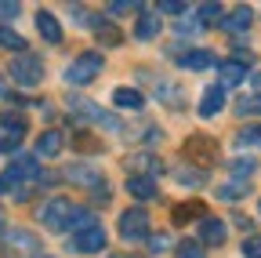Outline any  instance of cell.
<instances>
[{
  "label": "cell",
  "instance_id": "5",
  "mask_svg": "<svg viewBox=\"0 0 261 258\" xmlns=\"http://www.w3.org/2000/svg\"><path fill=\"white\" fill-rule=\"evenodd\" d=\"M73 247H76L80 254H98V251H106V229H102V225L80 229V233H76V240H73Z\"/></svg>",
  "mask_w": 261,
  "mask_h": 258
},
{
  "label": "cell",
  "instance_id": "26",
  "mask_svg": "<svg viewBox=\"0 0 261 258\" xmlns=\"http://www.w3.org/2000/svg\"><path fill=\"white\" fill-rule=\"evenodd\" d=\"M178 258H207L203 244H196V240H181L178 244Z\"/></svg>",
  "mask_w": 261,
  "mask_h": 258
},
{
  "label": "cell",
  "instance_id": "23",
  "mask_svg": "<svg viewBox=\"0 0 261 258\" xmlns=\"http://www.w3.org/2000/svg\"><path fill=\"white\" fill-rule=\"evenodd\" d=\"M174 225H185V222H192V218H203V204H185V207H174Z\"/></svg>",
  "mask_w": 261,
  "mask_h": 258
},
{
  "label": "cell",
  "instance_id": "25",
  "mask_svg": "<svg viewBox=\"0 0 261 258\" xmlns=\"http://www.w3.org/2000/svg\"><path fill=\"white\" fill-rule=\"evenodd\" d=\"M236 113H240V116L261 113V95H247V99H240V102H236Z\"/></svg>",
  "mask_w": 261,
  "mask_h": 258
},
{
  "label": "cell",
  "instance_id": "38",
  "mask_svg": "<svg viewBox=\"0 0 261 258\" xmlns=\"http://www.w3.org/2000/svg\"><path fill=\"white\" fill-rule=\"evenodd\" d=\"M0 99H8V87H4V77H0Z\"/></svg>",
  "mask_w": 261,
  "mask_h": 258
},
{
  "label": "cell",
  "instance_id": "17",
  "mask_svg": "<svg viewBox=\"0 0 261 258\" xmlns=\"http://www.w3.org/2000/svg\"><path fill=\"white\" fill-rule=\"evenodd\" d=\"M8 247H15L18 254H29V258H33V254H37V247H40V244H37V237H33V233L18 229V233H8Z\"/></svg>",
  "mask_w": 261,
  "mask_h": 258
},
{
  "label": "cell",
  "instance_id": "35",
  "mask_svg": "<svg viewBox=\"0 0 261 258\" xmlns=\"http://www.w3.org/2000/svg\"><path fill=\"white\" fill-rule=\"evenodd\" d=\"M174 33H185L189 37V33H200V29H196V22H181V26H174Z\"/></svg>",
  "mask_w": 261,
  "mask_h": 258
},
{
  "label": "cell",
  "instance_id": "30",
  "mask_svg": "<svg viewBox=\"0 0 261 258\" xmlns=\"http://www.w3.org/2000/svg\"><path fill=\"white\" fill-rule=\"evenodd\" d=\"M243 258H261V237H247L243 240Z\"/></svg>",
  "mask_w": 261,
  "mask_h": 258
},
{
  "label": "cell",
  "instance_id": "9",
  "mask_svg": "<svg viewBox=\"0 0 261 258\" xmlns=\"http://www.w3.org/2000/svg\"><path fill=\"white\" fill-rule=\"evenodd\" d=\"M127 193H130L135 200H152V197H156L152 175H130V178H127Z\"/></svg>",
  "mask_w": 261,
  "mask_h": 258
},
{
  "label": "cell",
  "instance_id": "4",
  "mask_svg": "<svg viewBox=\"0 0 261 258\" xmlns=\"http://www.w3.org/2000/svg\"><path fill=\"white\" fill-rule=\"evenodd\" d=\"M120 237L123 240H142L149 237V211L145 207H127L120 215Z\"/></svg>",
  "mask_w": 261,
  "mask_h": 258
},
{
  "label": "cell",
  "instance_id": "33",
  "mask_svg": "<svg viewBox=\"0 0 261 258\" xmlns=\"http://www.w3.org/2000/svg\"><path fill=\"white\" fill-rule=\"evenodd\" d=\"M160 11H167V15H181V11H185V4H181V0H163Z\"/></svg>",
  "mask_w": 261,
  "mask_h": 258
},
{
  "label": "cell",
  "instance_id": "8",
  "mask_svg": "<svg viewBox=\"0 0 261 258\" xmlns=\"http://www.w3.org/2000/svg\"><path fill=\"white\" fill-rule=\"evenodd\" d=\"M65 178L76 182V185H102V171L87 168V164H69V168H65Z\"/></svg>",
  "mask_w": 261,
  "mask_h": 258
},
{
  "label": "cell",
  "instance_id": "7",
  "mask_svg": "<svg viewBox=\"0 0 261 258\" xmlns=\"http://www.w3.org/2000/svg\"><path fill=\"white\" fill-rule=\"evenodd\" d=\"M221 109H225V87L214 84V87L203 91V99H200V116H218Z\"/></svg>",
  "mask_w": 261,
  "mask_h": 258
},
{
  "label": "cell",
  "instance_id": "31",
  "mask_svg": "<svg viewBox=\"0 0 261 258\" xmlns=\"http://www.w3.org/2000/svg\"><path fill=\"white\" fill-rule=\"evenodd\" d=\"M174 178H178V182H181V185H203V182H207V178H203V175H200V171H178V175H174Z\"/></svg>",
  "mask_w": 261,
  "mask_h": 258
},
{
  "label": "cell",
  "instance_id": "29",
  "mask_svg": "<svg viewBox=\"0 0 261 258\" xmlns=\"http://www.w3.org/2000/svg\"><path fill=\"white\" fill-rule=\"evenodd\" d=\"M200 22H203V26L221 22V4H203V8H200Z\"/></svg>",
  "mask_w": 261,
  "mask_h": 258
},
{
  "label": "cell",
  "instance_id": "37",
  "mask_svg": "<svg viewBox=\"0 0 261 258\" xmlns=\"http://www.w3.org/2000/svg\"><path fill=\"white\" fill-rule=\"evenodd\" d=\"M254 91H257V95H261V69H257V73H254Z\"/></svg>",
  "mask_w": 261,
  "mask_h": 258
},
{
  "label": "cell",
  "instance_id": "2",
  "mask_svg": "<svg viewBox=\"0 0 261 258\" xmlns=\"http://www.w3.org/2000/svg\"><path fill=\"white\" fill-rule=\"evenodd\" d=\"M102 66H106V58L98 51H87V55H80L73 66L65 69V80H69V84H91L98 73H102Z\"/></svg>",
  "mask_w": 261,
  "mask_h": 258
},
{
  "label": "cell",
  "instance_id": "15",
  "mask_svg": "<svg viewBox=\"0 0 261 258\" xmlns=\"http://www.w3.org/2000/svg\"><path fill=\"white\" fill-rule=\"evenodd\" d=\"M113 102H116L120 109H142V106H145V95L135 91V87H116V91H113Z\"/></svg>",
  "mask_w": 261,
  "mask_h": 258
},
{
  "label": "cell",
  "instance_id": "11",
  "mask_svg": "<svg viewBox=\"0 0 261 258\" xmlns=\"http://www.w3.org/2000/svg\"><path fill=\"white\" fill-rule=\"evenodd\" d=\"M185 153H189V156H196V160H200V164H211V160L218 156L214 142H211V138H200V135H192V138H189Z\"/></svg>",
  "mask_w": 261,
  "mask_h": 258
},
{
  "label": "cell",
  "instance_id": "14",
  "mask_svg": "<svg viewBox=\"0 0 261 258\" xmlns=\"http://www.w3.org/2000/svg\"><path fill=\"white\" fill-rule=\"evenodd\" d=\"M200 240L211 244V247L225 244V222H218V218H203V222H200Z\"/></svg>",
  "mask_w": 261,
  "mask_h": 258
},
{
  "label": "cell",
  "instance_id": "6",
  "mask_svg": "<svg viewBox=\"0 0 261 258\" xmlns=\"http://www.w3.org/2000/svg\"><path fill=\"white\" fill-rule=\"evenodd\" d=\"M250 22H254V11H250L247 4H240L236 11L221 15V29H225V33H247V29H250Z\"/></svg>",
  "mask_w": 261,
  "mask_h": 258
},
{
  "label": "cell",
  "instance_id": "19",
  "mask_svg": "<svg viewBox=\"0 0 261 258\" xmlns=\"http://www.w3.org/2000/svg\"><path fill=\"white\" fill-rule=\"evenodd\" d=\"M218 73H221V87H236V84H243V77H247V69L240 66V62H221Z\"/></svg>",
  "mask_w": 261,
  "mask_h": 258
},
{
  "label": "cell",
  "instance_id": "40",
  "mask_svg": "<svg viewBox=\"0 0 261 258\" xmlns=\"http://www.w3.org/2000/svg\"><path fill=\"white\" fill-rule=\"evenodd\" d=\"M40 258H55V254H40Z\"/></svg>",
  "mask_w": 261,
  "mask_h": 258
},
{
  "label": "cell",
  "instance_id": "10",
  "mask_svg": "<svg viewBox=\"0 0 261 258\" xmlns=\"http://www.w3.org/2000/svg\"><path fill=\"white\" fill-rule=\"evenodd\" d=\"M178 66H181V69H211V66H214V55L203 51V48L181 51V55H178Z\"/></svg>",
  "mask_w": 261,
  "mask_h": 258
},
{
  "label": "cell",
  "instance_id": "21",
  "mask_svg": "<svg viewBox=\"0 0 261 258\" xmlns=\"http://www.w3.org/2000/svg\"><path fill=\"white\" fill-rule=\"evenodd\" d=\"M236 146L240 149H261V127H240L236 131Z\"/></svg>",
  "mask_w": 261,
  "mask_h": 258
},
{
  "label": "cell",
  "instance_id": "28",
  "mask_svg": "<svg viewBox=\"0 0 261 258\" xmlns=\"http://www.w3.org/2000/svg\"><path fill=\"white\" fill-rule=\"evenodd\" d=\"M127 11H142L138 0H113L109 4V15H127Z\"/></svg>",
  "mask_w": 261,
  "mask_h": 258
},
{
  "label": "cell",
  "instance_id": "24",
  "mask_svg": "<svg viewBox=\"0 0 261 258\" xmlns=\"http://www.w3.org/2000/svg\"><path fill=\"white\" fill-rule=\"evenodd\" d=\"M98 29H94V33H98V40H102V44H120V33H116V26H109V22H102V18H91Z\"/></svg>",
  "mask_w": 261,
  "mask_h": 258
},
{
  "label": "cell",
  "instance_id": "36",
  "mask_svg": "<svg viewBox=\"0 0 261 258\" xmlns=\"http://www.w3.org/2000/svg\"><path fill=\"white\" fill-rule=\"evenodd\" d=\"M149 247H152V251H163V247H167V237H152Z\"/></svg>",
  "mask_w": 261,
  "mask_h": 258
},
{
  "label": "cell",
  "instance_id": "27",
  "mask_svg": "<svg viewBox=\"0 0 261 258\" xmlns=\"http://www.w3.org/2000/svg\"><path fill=\"white\" fill-rule=\"evenodd\" d=\"M254 171H257L254 160H232V178H243V182H247Z\"/></svg>",
  "mask_w": 261,
  "mask_h": 258
},
{
  "label": "cell",
  "instance_id": "34",
  "mask_svg": "<svg viewBox=\"0 0 261 258\" xmlns=\"http://www.w3.org/2000/svg\"><path fill=\"white\" fill-rule=\"evenodd\" d=\"M15 15H18V4H11V0L0 4V18H15Z\"/></svg>",
  "mask_w": 261,
  "mask_h": 258
},
{
  "label": "cell",
  "instance_id": "39",
  "mask_svg": "<svg viewBox=\"0 0 261 258\" xmlns=\"http://www.w3.org/2000/svg\"><path fill=\"white\" fill-rule=\"evenodd\" d=\"M0 240H4V215H0Z\"/></svg>",
  "mask_w": 261,
  "mask_h": 258
},
{
  "label": "cell",
  "instance_id": "20",
  "mask_svg": "<svg viewBox=\"0 0 261 258\" xmlns=\"http://www.w3.org/2000/svg\"><path fill=\"white\" fill-rule=\"evenodd\" d=\"M156 33H160V18L149 15V11H142V15H138V26H135V37H138V40H152Z\"/></svg>",
  "mask_w": 261,
  "mask_h": 258
},
{
  "label": "cell",
  "instance_id": "3",
  "mask_svg": "<svg viewBox=\"0 0 261 258\" xmlns=\"http://www.w3.org/2000/svg\"><path fill=\"white\" fill-rule=\"evenodd\" d=\"M11 77H15V84H22V87H37V84L44 80V62H40L37 55H22V58L11 62Z\"/></svg>",
  "mask_w": 261,
  "mask_h": 258
},
{
  "label": "cell",
  "instance_id": "12",
  "mask_svg": "<svg viewBox=\"0 0 261 258\" xmlns=\"http://www.w3.org/2000/svg\"><path fill=\"white\" fill-rule=\"evenodd\" d=\"M37 26H40V37L47 44H62V26L51 11H37Z\"/></svg>",
  "mask_w": 261,
  "mask_h": 258
},
{
  "label": "cell",
  "instance_id": "16",
  "mask_svg": "<svg viewBox=\"0 0 261 258\" xmlns=\"http://www.w3.org/2000/svg\"><path fill=\"white\" fill-rule=\"evenodd\" d=\"M62 131H55V127H51V131H44L40 138H37V156H58L62 153Z\"/></svg>",
  "mask_w": 261,
  "mask_h": 258
},
{
  "label": "cell",
  "instance_id": "32",
  "mask_svg": "<svg viewBox=\"0 0 261 258\" xmlns=\"http://www.w3.org/2000/svg\"><path fill=\"white\" fill-rule=\"evenodd\" d=\"M243 193H247V185H225V189H218V197L221 200H240Z\"/></svg>",
  "mask_w": 261,
  "mask_h": 258
},
{
  "label": "cell",
  "instance_id": "22",
  "mask_svg": "<svg viewBox=\"0 0 261 258\" xmlns=\"http://www.w3.org/2000/svg\"><path fill=\"white\" fill-rule=\"evenodd\" d=\"M0 48H8V51H25V37L15 33L11 26H0Z\"/></svg>",
  "mask_w": 261,
  "mask_h": 258
},
{
  "label": "cell",
  "instance_id": "1",
  "mask_svg": "<svg viewBox=\"0 0 261 258\" xmlns=\"http://www.w3.org/2000/svg\"><path fill=\"white\" fill-rule=\"evenodd\" d=\"M40 222L55 233H76V222H80V207L69 200H47L40 207Z\"/></svg>",
  "mask_w": 261,
  "mask_h": 258
},
{
  "label": "cell",
  "instance_id": "18",
  "mask_svg": "<svg viewBox=\"0 0 261 258\" xmlns=\"http://www.w3.org/2000/svg\"><path fill=\"white\" fill-rule=\"evenodd\" d=\"M37 175H40V168H37V160H33V156H18L15 164L8 168V178H11V182H18V178H37Z\"/></svg>",
  "mask_w": 261,
  "mask_h": 258
},
{
  "label": "cell",
  "instance_id": "13",
  "mask_svg": "<svg viewBox=\"0 0 261 258\" xmlns=\"http://www.w3.org/2000/svg\"><path fill=\"white\" fill-rule=\"evenodd\" d=\"M0 138H8V142H22V135H25V120L18 116V113H4L0 116Z\"/></svg>",
  "mask_w": 261,
  "mask_h": 258
}]
</instances>
